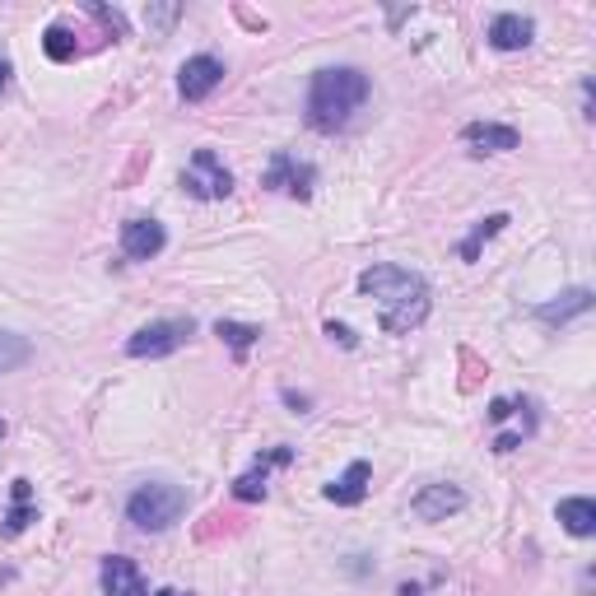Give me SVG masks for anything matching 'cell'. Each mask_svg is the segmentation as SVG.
<instances>
[{
    "label": "cell",
    "instance_id": "6da1fadb",
    "mask_svg": "<svg viewBox=\"0 0 596 596\" xmlns=\"http://www.w3.org/2000/svg\"><path fill=\"white\" fill-rule=\"evenodd\" d=\"M359 289L382 303L378 326L387 336H410L429 317V285H424V275L406 271V266H368L359 275Z\"/></svg>",
    "mask_w": 596,
    "mask_h": 596
},
{
    "label": "cell",
    "instance_id": "603a6c76",
    "mask_svg": "<svg viewBox=\"0 0 596 596\" xmlns=\"http://www.w3.org/2000/svg\"><path fill=\"white\" fill-rule=\"evenodd\" d=\"M89 10H94V19H103V24H108L112 33H117V38H122V33H126V19H122V14H117V10H108V5H89Z\"/></svg>",
    "mask_w": 596,
    "mask_h": 596
},
{
    "label": "cell",
    "instance_id": "484cf974",
    "mask_svg": "<svg viewBox=\"0 0 596 596\" xmlns=\"http://www.w3.org/2000/svg\"><path fill=\"white\" fill-rule=\"evenodd\" d=\"M154 596H191V592H182V587H163V592H154Z\"/></svg>",
    "mask_w": 596,
    "mask_h": 596
},
{
    "label": "cell",
    "instance_id": "4fadbf2b",
    "mask_svg": "<svg viewBox=\"0 0 596 596\" xmlns=\"http://www.w3.org/2000/svg\"><path fill=\"white\" fill-rule=\"evenodd\" d=\"M289 447H271L266 457H257V466L247 475H238L233 480V499H243V503H257V499H266V466H289Z\"/></svg>",
    "mask_w": 596,
    "mask_h": 596
},
{
    "label": "cell",
    "instance_id": "277c9868",
    "mask_svg": "<svg viewBox=\"0 0 596 596\" xmlns=\"http://www.w3.org/2000/svg\"><path fill=\"white\" fill-rule=\"evenodd\" d=\"M191 331H196L191 317H163V322L140 326L136 336L126 340V354H131V359H163V354L182 350L191 340Z\"/></svg>",
    "mask_w": 596,
    "mask_h": 596
},
{
    "label": "cell",
    "instance_id": "5b68a950",
    "mask_svg": "<svg viewBox=\"0 0 596 596\" xmlns=\"http://www.w3.org/2000/svg\"><path fill=\"white\" fill-rule=\"evenodd\" d=\"M182 187L191 196H201V201H224L233 191V173L224 168V159H219L215 149H196L191 163L182 168Z\"/></svg>",
    "mask_w": 596,
    "mask_h": 596
},
{
    "label": "cell",
    "instance_id": "d4e9b609",
    "mask_svg": "<svg viewBox=\"0 0 596 596\" xmlns=\"http://www.w3.org/2000/svg\"><path fill=\"white\" fill-rule=\"evenodd\" d=\"M10 75H14V70H10V61H5V56H0V94H5V89H10Z\"/></svg>",
    "mask_w": 596,
    "mask_h": 596
},
{
    "label": "cell",
    "instance_id": "9c48e42d",
    "mask_svg": "<svg viewBox=\"0 0 596 596\" xmlns=\"http://www.w3.org/2000/svg\"><path fill=\"white\" fill-rule=\"evenodd\" d=\"M163 243H168V233H163L159 219H126V224H122V252L131 261L159 257Z\"/></svg>",
    "mask_w": 596,
    "mask_h": 596
},
{
    "label": "cell",
    "instance_id": "5bb4252c",
    "mask_svg": "<svg viewBox=\"0 0 596 596\" xmlns=\"http://www.w3.org/2000/svg\"><path fill=\"white\" fill-rule=\"evenodd\" d=\"M461 140L475 145V154H508V149L522 145V136H517L513 126H499V122H471L461 131Z\"/></svg>",
    "mask_w": 596,
    "mask_h": 596
},
{
    "label": "cell",
    "instance_id": "ac0fdd59",
    "mask_svg": "<svg viewBox=\"0 0 596 596\" xmlns=\"http://www.w3.org/2000/svg\"><path fill=\"white\" fill-rule=\"evenodd\" d=\"M503 224H508V215H489V219H480L471 233H466V243L457 247L461 252V261H480V247L494 238V233H503Z\"/></svg>",
    "mask_w": 596,
    "mask_h": 596
},
{
    "label": "cell",
    "instance_id": "52a82bcc",
    "mask_svg": "<svg viewBox=\"0 0 596 596\" xmlns=\"http://www.w3.org/2000/svg\"><path fill=\"white\" fill-rule=\"evenodd\" d=\"M219 84H224V61L219 56H191L187 66L177 70V94L187 98V103L210 98Z\"/></svg>",
    "mask_w": 596,
    "mask_h": 596
},
{
    "label": "cell",
    "instance_id": "7a4b0ae2",
    "mask_svg": "<svg viewBox=\"0 0 596 596\" xmlns=\"http://www.w3.org/2000/svg\"><path fill=\"white\" fill-rule=\"evenodd\" d=\"M368 103V75L354 66H326L312 75L308 89V126L322 136H336L350 126V117Z\"/></svg>",
    "mask_w": 596,
    "mask_h": 596
},
{
    "label": "cell",
    "instance_id": "cb8c5ba5",
    "mask_svg": "<svg viewBox=\"0 0 596 596\" xmlns=\"http://www.w3.org/2000/svg\"><path fill=\"white\" fill-rule=\"evenodd\" d=\"M326 336H331V340H340L345 350H354V345H359V340H354V331H350V326H340V322H326Z\"/></svg>",
    "mask_w": 596,
    "mask_h": 596
},
{
    "label": "cell",
    "instance_id": "2e32d148",
    "mask_svg": "<svg viewBox=\"0 0 596 596\" xmlns=\"http://www.w3.org/2000/svg\"><path fill=\"white\" fill-rule=\"evenodd\" d=\"M28 522H38V508H33V485L28 480H14V508L5 513V522H0V536L5 541H14V536H24Z\"/></svg>",
    "mask_w": 596,
    "mask_h": 596
},
{
    "label": "cell",
    "instance_id": "e0dca14e",
    "mask_svg": "<svg viewBox=\"0 0 596 596\" xmlns=\"http://www.w3.org/2000/svg\"><path fill=\"white\" fill-rule=\"evenodd\" d=\"M592 308V289H569V294H559V303H541L536 308V317L541 322H569V317H578V312H587Z\"/></svg>",
    "mask_w": 596,
    "mask_h": 596
},
{
    "label": "cell",
    "instance_id": "ba28073f",
    "mask_svg": "<svg viewBox=\"0 0 596 596\" xmlns=\"http://www.w3.org/2000/svg\"><path fill=\"white\" fill-rule=\"evenodd\" d=\"M466 508V494L457 485H424L415 499H410V513L420 517V522H447L452 513Z\"/></svg>",
    "mask_w": 596,
    "mask_h": 596
},
{
    "label": "cell",
    "instance_id": "7c38bea8",
    "mask_svg": "<svg viewBox=\"0 0 596 596\" xmlns=\"http://www.w3.org/2000/svg\"><path fill=\"white\" fill-rule=\"evenodd\" d=\"M368 485H373V466H368V461H350L345 475L326 485V499L340 503V508H354V503L368 499Z\"/></svg>",
    "mask_w": 596,
    "mask_h": 596
},
{
    "label": "cell",
    "instance_id": "9a60e30c",
    "mask_svg": "<svg viewBox=\"0 0 596 596\" xmlns=\"http://www.w3.org/2000/svg\"><path fill=\"white\" fill-rule=\"evenodd\" d=\"M555 517L564 522V531H569V536H578V541L596 536V503L583 499V494H578V499H559Z\"/></svg>",
    "mask_w": 596,
    "mask_h": 596
},
{
    "label": "cell",
    "instance_id": "ffe728a7",
    "mask_svg": "<svg viewBox=\"0 0 596 596\" xmlns=\"http://www.w3.org/2000/svg\"><path fill=\"white\" fill-rule=\"evenodd\" d=\"M28 354H33V345H28L24 336H14V331H0V373H14V368H24Z\"/></svg>",
    "mask_w": 596,
    "mask_h": 596
},
{
    "label": "cell",
    "instance_id": "8992f818",
    "mask_svg": "<svg viewBox=\"0 0 596 596\" xmlns=\"http://www.w3.org/2000/svg\"><path fill=\"white\" fill-rule=\"evenodd\" d=\"M261 187L285 191V196H294V201H308L312 187H317V168L303 163V159H294V154H285V149H275L271 163H266V173H261Z\"/></svg>",
    "mask_w": 596,
    "mask_h": 596
},
{
    "label": "cell",
    "instance_id": "8fae6325",
    "mask_svg": "<svg viewBox=\"0 0 596 596\" xmlns=\"http://www.w3.org/2000/svg\"><path fill=\"white\" fill-rule=\"evenodd\" d=\"M103 596H145V573L136 559L108 555L103 559Z\"/></svg>",
    "mask_w": 596,
    "mask_h": 596
},
{
    "label": "cell",
    "instance_id": "7402d4cb",
    "mask_svg": "<svg viewBox=\"0 0 596 596\" xmlns=\"http://www.w3.org/2000/svg\"><path fill=\"white\" fill-rule=\"evenodd\" d=\"M182 19V5H145V24L149 33H168Z\"/></svg>",
    "mask_w": 596,
    "mask_h": 596
},
{
    "label": "cell",
    "instance_id": "3957f363",
    "mask_svg": "<svg viewBox=\"0 0 596 596\" xmlns=\"http://www.w3.org/2000/svg\"><path fill=\"white\" fill-rule=\"evenodd\" d=\"M182 513H187V489L168 485V480H149L126 499V517L140 531H168Z\"/></svg>",
    "mask_w": 596,
    "mask_h": 596
},
{
    "label": "cell",
    "instance_id": "44dd1931",
    "mask_svg": "<svg viewBox=\"0 0 596 596\" xmlns=\"http://www.w3.org/2000/svg\"><path fill=\"white\" fill-rule=\"evenodd\" d=\"M42 52L52 56V61H75V52H80V47H75V33H70V28L52 24L47 33H42Z\"/></svg>",
    "mask_w": 596,
    "mask_h": 596
},
{
    "label": "cell",
    "instance_id": "30bf717a",
    "mask_svg": "<svg viewBox=\"0 0 596 596\" xmlns=\"http://www.w3.org/2000/svg\"><path fill=\"white\" fill-rule=\"evenodd\" d=\"M489 47L494 52H522V47H531V38H536V24H531L527 14H494L489 19Z\"/></svg>",
    "mask_w": 596,
    "mask_h": 596
},
{
    "label": "cell",
    "instance_id": "d6986e66",
    "mask_svg": "<svg viewBox=\"0 0 596 596\" xmlns=\"http://www.w3.org/2000/svg\"><path fill=\"white\" fill-rule=\"evenodd\" d=\"M215 336L219 340H229V350L243 359L252 345L261 340V326H243V322H215Z\"/></svg>",
    "mask_w": 596,
    "mask_h": 596
}]
</instances>
